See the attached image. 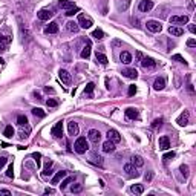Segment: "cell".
<instances>
[{
    "label": "cell",
    "mask_w": 196,
    "mask_h": 196,
    "mask_svg": "<svg viewBox=\"0 0 196 196\" xmlns=\"http://www.w3.org/2000/svg\"><path fill=\"white\" fill-rule=\"evenodd\" d=\"M74 149H75V152H77V153H80V155L86 153V152L89 150V143H88V139H86L84 137H80L77 141H75Z\"/></svg>",
    "instance_id": "obj_1"
},
{
    "label": "cell",
    "mask_w": 196,
    "mask_h": 196,
    "mask_svg": "<svg viewBox=\"0 0 196 196\" xmlns=\"http://www.w3.org/2000/svg\"><path fill=\"white\" fill-rule=\"evenodd\" d=\"M78 26L80 28H83V29H89L92 25H94V21H92L90 17H88V15H84V14H80L78 15Z\"/></svg>",
    "instance_id": "obj_2"
},
{
    "label": "cell",
    "mask_w": 196,
    "mask_h": 196,
    "mask_svg": "<svg viewBox=\"0 0 196 196\" xmlns=\"http://www.w3.org/2000/svg\"><path fill=\"white\" fill-rule=\"evenodd\" d=\"M146 25H147V29L152 32H161V29H162V25L156 20H149Z\"/></svg>",
    "instance_id": "obj_3"
},
{
    "label": "cell",
    "mask_w": 196,
    "mask_h": 196,
    "mask_svg": "<svg viewBox=\"0 0 196 196\" xmlns=\"http://www.w3.org/2000/svg\"><path fill=\"white\" fill-rule=\"evenodd\" d=\"M152 8H153V2H152V0H141L139 5H138V9L141 12H149Z\"/></svg>",
    "instance_id": "obj_4"
},
{
    "label": "cell",
    "mask_w": 196,
    "mask_h": 196,
    "mask_svg": "<svg viewBox=\"0 0 196 196\" xmlns=\"http://www.w3.org/2000/svg\"><path fill=\"white\" fill-rule=\"evenodd\" d=\"M58 77H60V80H61L64 84H68V86L72 83V77H70V74L68 72V70H64V69L58 70Z\"/></svg>",
    "instance_id": "obj_5"
},
{
    "label": "cell",
    "mask_w": 196,
    "mask_h": 196,
    "mask_svg": "<svg viewBox=\"0 0 196 196\" xmlns=\"http://www.w3.org/2000/svg\"><path fill=\"white\" fill-rule=\"evenodd\" d=\"M88 138H89V141H92V143H100V139H101V133H100V130H97V129H90V130H89V133H88Z\"/></svg>",
    "instance_id": "obj_6"
},
{
    "label": "cell",
    "mask_w": 196,
    "mask_h": 196,
    "mask_svg": "<svg viewBox=\"0 0 196 196\" xmlns=\"http://www.w3.org/2000/svg\"><path fill=\"white\" fill-rule=\"evenodd\" d=\"M124 172H126L129 176H132V178H133V176H135V178L139 176V173L137 172V167H135L132 162H127V164L124 166Z\"/></svg>",
    "instance_id": "obj_7"
},
{
    "label": "cell",
    "mask_w": 196,
    "mask_h": 196,
    "mask_svg": "<svg viewBox=\"0 0 196 196\" xmlns=\"http://www.w3.org/2000/svg\"><path fill=\"white\" fill-rule=\"evenodd\" d=\"M139 63H141V66L146 68V69H150V68H155L156 66V61H155L153 58H150V57H143Z\"/></svg>",
    "instance_id": "obj_8"
},
{
    "label": "cell",
    "mask_w": 196,
    "mask_h": 196,
    "mask_svg": "<svg viewBox=\"0 0 196 196\" xmlns=\"http://www.w3.org/2000/svg\"><path fill=\"white\" fill-rule=\"evenodd\" d=\"M170 23L173 25H176V23H188V15H172L170 17Z\"/></svg>",
    "instance_id": "obj_9"
},
{
    "label": "cell",
    "mask_w": 196,
    "mask_h": 196,
    "mask_svg": "<svg viewBox=\"0 0 196 196\" xmlns=\"http://www.w3.org/2000/svg\"><path fill=\"white\" fill-rule=\"evenodd\" d=\"M107 138L110 139V141H113V143H119V141H121V135L118 133V130H115V129H110L107 132Z\"/></svg>",
    "instance_id": "obj_10"
},
{
    "label": "cell",
    "mask_w": 196,
    "mask_h": 196,
    "mask_svg": "<svg viewBox=\"0 0 196 196\" xmlns=\"http://www.w3.org/2000/svg\"><path fill=\"white\" fill-rule=\"evenodd\" d=\"M51 133H52L55 138H60V137H61V135H63V123H61V121H58V123L55 124V126L52 127Z\"/></svg>",
    "instance_id": "obj_11"
},
{
    "label": "cell",
    "mask_w": 196,
    "mask_h": 196,
    "mask_svg": "<svg viewBox=\"0 0 196 196\" xmlns=\"http://www.w3.org/2000/svg\"><path fill=\"white\" fill-rule=\"evenodd\" d=\"M37 15H39L40 20L45 21V20H49V19H51L52 15H54V12H52L51 9H40L39 12H37Z\"/></svg>",
    "instance_id": "obj_12"
},
{
    "label": "cell",
    "mask_w": 196,
    "mask_h": 196,
    "mask_svg": "<svg viewBox=\"0 0 196 196\" xmlns=\"http://www.w3.org/2000/svg\"><path fill=\"white\" fill-rule=\"evenodd\" d=\"M126 118L127 119H137L138 117H139V112H138V109H135V107H129V109H126Z\"/></svg>",
    "instance_id": "obj_13"
},
{
    "label": "cell",
    "mask_w": 196,
    "mask_h": 196,
    "mask_svg": "<svg viewBox=\"0 0 196 196\" xmlns=\"http://www.w3.org/2000/svg\"><path fill=\"white\" fill-rule=\"evenodd\" d=\"M158 146H159V150H167L170 147V139L168 137H161L158 139Z\"/></svg>",
    "instance_id": "obj_14"
},
{
    "label": "cell",
    "mask_w": 196,
    "mask_h": 196,
    "mask_svg": "<svg viewBox=\"0 0 196 196\" xmlns=\"http://www.w3.org/2000/svg\"><path fill=\"white\" fill-rule=\"evenodd\" d=\"M103 152H106V153H112V152H115V143L110 139H107L104 144H103Z\"/></svg>",
    "instance_id": "obj_15"
},
{
    "label": "cell",
    "mask_w": 196,
    "mask_h": 196,
    "mask_svg": "<svg viewBox=\"0 0 196 196\" xmlns=\"http://www.w3.org/2000/svg\"><path fill=\"white\" fill-rule=\"evenodd\" d=\"M178 124L179 126H187L188 124V110H184L178 118Z\"/></svg>",
    "instance_id": "obj_16"
},
{
    "label": "cell",
    "mask_w": 196,
    "mask_h": 196,
    "mask_svg": "<svg viewBox=\"0 0 196 196\" xmlns=\"http://www.w3.org/2000/svg\"><path fill=\"white\" fill-rule=\"evenodd\" d=\"M92 164H95V166H98V167H103V164H104V162H103V156H100V155H97V153H94L90 156V159H89Z\"/></svg>",
    "instance_id": "obj_17"
},
{
    "label": "cell",
    "mask_w": 196,
    "mask_h": 196,
    "mask_svg": "<svg viewBox=\"0 0 196 196\" xmlns=\"http://www.w3.org/2000/svg\"><path fill=\"white\" fill-rule=\"evenodd\" d=\"M46 34H57L58 32V25L55 23V21H52V23H49L46 26V29H45Z\"/></svg>",
    "instance_id": "obj_18"
},
{
    "label": "cell",
    "mask_w": 196,
    "mask_h": 196,
    "mask_svg": "<svg viewBox=\"0 0 196 196\" xmlns=\"http://www.w3.org/2000/svg\"><path fill=\"white\" fill-rule=\"evenodd\" d=\"M168 34H172L175 37H179V35L184 34V29L179 28V26H170V28H168Z\"/></svg>",
    "instance_id": "obj_19"
},
{
    "label": "cell",
    "mask_w": 196,
    "mask_h": 196,
    "mask_svg": "<svg viewBox=\"0 0 196 196\" xmlns=\"http://www.w3.org/2000/svg\"><path fill=\"white\" fill-rule=\"evenodd\" d=\"M90 51H92V46H90V41H88V43H86V46L83 48V51H81V58L88 60L90 57Z\"/></svg>",
    "instance_id": "obj_20"
},
{
    "label": "cell",
    "mask_w": 196,
    "mask_h": 196,
    "mask_svg": "<svg viewBox=\"0 0 196 196\" xmlns=\"http://www.w3.org/2000/svg\"><path fill=\"white\" fill-rule=\"evenodd\" d=\"M119 60H121V63L129 64V63H132V55H130L127 51H123L121 55H119Z\"/></svg>",
    "instance_id": "obj_21"
},
{
    "label": "cell",
    "mask_w": 196,
    "mask_h": 196,
    "mask_svg": "<svg viewBox=\"0 0 196 196\" xmlns=\"http://www.w3.org/2000/svg\"><path fill=\"white\" fill-rule=\"evenodd\" d=\"M58 6L68 11V9H70V8H74V6H75V3H74V2H70V0H60V2H58Z\"/></svg>",
    "instance_id": "obj_22"
},
{
    "label": "cell",
    "mask_w": 196,
    "mask_h": 196,
    "mask_svg": "<svg viewBox=\"0 0 196 196\" xmlns=\"http://www.w3.org/2000/svg\"><path fill=\"white\" fill-rule=\"evenodd\" d=\"M66 176H68V172H57V173H55V176L52 178V181H51V182H52V184H58L63 178H66Z\"/></svg>",
    "instance_id": "obj_23"
},
{
    "label": "cell",
    "mask_w": 196,
    "mask_h": 196,
    "mask_svg": "<svg viewBox=\"0 0 196 196\" xmlns=\"http://www.w3.org/2000/svg\"><path fill=\"white\" fill-rule=\"evenodd\" d=\"M123 75H124V77H127V78H137L138 72H137V69H124Z\"/></svg>",
    "instance_id": "obj_24"
},
{
    "label": "cell",
    "mask_w": 196,
    "mask_h": 196,
    "mask_svg": "<svg viewBox=\"0 0 196 196\" xmlns=\"http://www.w3.org/2000/svg\"><path fill=\"white\" fill-rule=\"evenodd\" d=\"M164 86H166V80L164 78H156L155 83H153L155 90H162V89H164Z\"/></svg>",
    "instance_id": "obj_25"
},
{
    "label": "cell",
    "mask_w": 196,
    "mask_h": 196,
    "mask_svg": "<svg viewBox=\"0 0 196 196\" xmlns=\"http://www.w3.org/2000/svg\"><path fill=\"white\" fill-rule=\"evenodd\" d=\"M132 164H133L135 167H143V166H144V159H143L139 155H133V156H132Z\"/></svg>",
    "instance_id": "obj_26"
},
{
    "label": "cell",
    "mask_w": 196,
    "mask_h": 196,
    "mask_svg": "<svg viewBox=\"0 0 196 196\" xmlns=\"http://www.w3.org/2000/svg\"><path fill=\"white\" fill-rule=\"evenodd\" d=\"M68 129H69V135H78V124L70 121L68 124Z\"/></svg>",
    "instance_id": "obj_27"
},
{
    "label": "cell",
    "mask_w": 196,
    "mask_h": 196,
    "mask_svg": "<svg viewBox=\"0 0 196 196\" xmlns=\"http://www.w3.org/2000/svg\"><path fill=\"white\" fill-rule=\"evenodd\" d=\"M66 29L70 31V32H78L80 26H78L77 21H68V23H66Z\"/></svg>",
    "instance_id": "obj_28"
},
{
    "label": "cell",
    "mask_w": 196,
    "mask_h": 196,
    "mask_svg": "<svg viewBox=\"0 0 196 196\" xmlns=\"http://www.w3.org/2000/svg\"><path fill=\"white\" fill-rule=\"evenodd\" d=\"M95 58H97V61L100 63V64H107V57L104 55V54H101V52H97L95 54Z\"/></svg>",
    "instance_id": "obj_29"
},
{
    "label": "cell",
    "mask_w": 196,
    "mask_h": 196,
    "mask_svg": "<svg viewBox=\"0 0 196 196\" xmlns=\"http://www.w3.org/2000/svg\"><path fill=\"white\" fill-rule=\"evenodd\" d=\"M32 113H34V117H39V118H45L46 117V112L43 110L40 107H34L32 109Z\"/></svg>",
    "instance_id": "obj_30"
},
{
    "label": "cell",
    "mask_w": 196,
    "mask_h": 196,
    "mask_svg": "<svg viewBox=\"0 0 196 196\" xmlns=\"http://www.w3.org/2000/svg\"><path fill=\"white\" fill-rule=\"evenodd\" d=\"M130 190H132L133 193H137V195H141V193L144 192V187L141 186V184H135V186L130 187Z\"/></svg>",
    "instance_id": "obj_31"
},
{
    "label": "cell",
    "mask_w": 196,
    "mask_h": 196,
    "mask_svg": "<svg viewBox=\"0 0 196 196\" xmlns=\"http://www.w3.org/2000/svg\"><path fill=\"white\" fill-rule=\"evenodd\" d=\"M92 37L97 39V40H103L104 39V32H103L101 29H95L94 32H92Z\"/></svg>",
    "instance_id": "obj_32"
},
{
    "label": "cell",
    "mask_w": 196,
    "mask_h": 196,
    "mask_svg": "<svg viewBox=\"0 0 196 196\" xmlns=\"http://www.w3.org/2000/svg\"><path fill=\"white\" fill-rule=\"evenodd\" d=\"M94 89H95V84L94 83H88L86 84V88H84V95H92V92H94Z\"/></svg>",
    "instance_id": "obj_33"
},
{
    "label": "cell",
    "mask_w": 196,
    "mask_h": 196,
    "mask_svg": "<svg viewBox=\"0 0 196 196\" xmlns=\"http://www.w3.org/2000/svg\"><path fill=\"white\" fill-rule=\"evenodd\" d=\"M3 135H5L6 138H12V135H14V129H12V126H6V127H5Z\"/></svg>",
    "instance_id": "obj_34"
},
{
    "label": "cell",
    "mask_w": 196,
    "mask_h": 196,
    "mask_svg": "<svg viewBox=\"0 0 196 196\" xmlns=\"http://www.w3.org/2000/svg\"><path fill=\"white\" fill-rule=\"evenodd\" d=\"M17 124L19 126H26V124H28V118L25 115H19L17 117Z\"/></svg>",
    "instance_id": "obj_35"
},
{
    "label": "cell",
    "mask_w": 196,
    "mask_h": 196,
    "mask_svg": "<svg viewBox=\"0 0 196 196\" xmlns=\"http://www.w3.org/2000/svg\"><path fill=\"white\" fill-rule=\"evenodd\" d=\"M175 158V152H168V153H166L164 156H162V161H164V164H167L170 159H173Z\"/></svg>",
    "instance_id": "obj_36"
},
{
    "label": "cell",
    "mask_w": 196,
    "mask_h": 196,
    "mask_svg": "<svg viewBox=\"0 0 196 196\" xmlns=\"http://www.w3.org/2000/svg\"><path fill=\"white\" fill-rule=\"evenodd\" d=\"M51 166H52V161H48L46 162V167H45V170H43L41 173H43V176H48V175H51Z\"/></svg>",
    "instance_id": "obj_37"
},
{
    "label": "cell",
    "mask_w": 196,
    "mask_h": 196,
    "mask_svg": "<svg viewBox=\"0 0 196 196\" xmlns=\"http://www.w3.org/2000/svg\"><path fill=\"white\" fill-rule=\"evenodd\" d=\"M179 172L182 173V176H184V178H187V176H188V166L182 164L181 167H179Z\"/></svg>",
    "instance_id": "obj_38"
},
{
    "label": "cell",
    "mask_w": 196,
    "mask_h": 196,
    "mask_svg": "<svg viewBox=\"0 0 196 196\" xmlns=\"http://www.w3.org/2000/svg\"><path fill=\"white\" fill-rule=\"evenodd\" d=\"M172 60H175V61H179V63L187 64V61L184 60V57H182V55H179V54H175V55H172Z\"/></svg>",
    "instance_id": "obj_39"
},
{
    "label": "cell",
    "mask_w": 196,
    "mask_h": 196,
    "mask_svg": "<svg viewBox=\"0 0 196 196\" xmlns=\"http://www.w3.org/2000/svg\"><path fill=\"white\" fill-rule=\"evenodd\" d=\"M77 12H80V9H78L77 6H74V8H70V9L66 11V15H68V17H72V15L77 14Z\"/></svg>",
    "instance_id": "obj_40"
},
{
    "label": "cell",
    "mask_w": 196,
    "mask_h": 196,
    "mask_svg": "<svg viewBox=\"0 0 196 196\" xmlns=\"http://www.w3.org/2000/svg\"><path fill=\"white\" fill-rule=\"evenodd\" d=\"M46 106H48V107H57V106H58V101L54 100V98H49V100L46 101Z\"/></svg>",
    "instance_id": "obj_41"
},
{
    "label": "cell",
    "mask_w": 196,
    "mask_h": 196,
    "mask_svg": "<svg viewBox=\"0 0 196 196\" xmlns=\"http://www.w3.org/2000/svg\"><path fill=\"white\" fill-rule=\"evenodd\" d=\"M72 181H74V178H72V176H68V178H66V179H64V181L61 182V190H64V188H66V187H68V184H70Z\"/></svg>",
    "instance_id": "obj_42"
},
{
    "label": "cell",
    "mask_w": 196,
    "mask_h": 196,
    "mask_svg": "<svg viewBox=\"0 0 196 196\" xmlns=\"http://www.w3.org/2000/svg\"><path fill=\"white\" fill-rule=\"evenodd\" d=\"M32 158H34V159H35V162H37V167H40L41 166V155L40 153H37V152H35V153H32Z\"/></svg>",
    "instance_id": "obj_43"
},
{
    "label": "cell",
    "mask_w": 196,
    "mask_h": 196,
    "mask_svg": "<svg viewBox=\"0 0 196 196\" xmlns=\"http://www.w3.org/2000/svg\"><path fill=\"white\" fill-rule=\"evenodd\" d=\"M161 124H162V118H156L153 123H152V127L153 129H158V127H161Z\"/></svg>",
    "instance_id": "obj_44"
},
{
    "label": "cell",
    "mask_w": 196,
    "mask_h": 196,
    "mask_svg": "<svg viewBox=\"0 0 196 196\" xmlns=\"http://www.w3.org/2000/svg\"><path fill=\"white\" fill-rule=\"evenodd\" d=\"M29 132H31V127L26 126V130H21V132H20V138H26L29 135Z\"/></svg>",
    "instance_id": "obj_45"
},
{
    "label": "cell",
    "mask_w": 196,
    "mask_h": 196,
    "mask_svg": "<svg viewBox=\"0 0 196 196\" xmlns=\"http://www.w3.org/2000/svg\"><path fill=\"white\" fill-rule=\"evenodd\" d=\"M129 3H130V0H124V2H121V3H119V5H118V8L124 11V9H127V6H129Z\"/></svg>",
    "instance_id": "obj_46"
},
{
    "label": "cell",
    "mask_w": 196,
    "mask_h": 196,
    "mask_svg": "<svg viewBox=\"0 0 196 196\" xmlns=\"http://www.w3.org/2000/svg\"><path fill=\"white\" fill-rule=\"evenodd\" d=\"M6 176H8V178H12V176H14V167H12V164H9L8 170H6Z\"/></svg>",
    "instance_id": "obj_47"
},
{
    "label": "cell",
    "mask_w": 196,
    "mask_h": 196,
    "mask_svg": "<svg viewBox=\"0 0 196 196\" xmlns=\"http://www.w3.org/2000/svg\"><path fill=\"white\" fill-rule=\"evenodd\" d=\"M70 192H72V193H78V192H81V184H75V186H72Z\"/></svg>",
    "instance_id": "obj_48"
},
{
    "label": "cell",
    "mask_w": 196,
    "mask_h": 196,
    "mask_svg": "<svg viewBox=\"0 0 196 196\" xmlns=\"http://www.w3.org/2000/svg\"><path fill=\"white\" fill-rule=\"evenodd\" d=\"M11 37H5V35H2L0 34V43H11Z\"/></svg>",
    "instance_id": "obj_49"
},
{
    "label": "cell",
    "mask_w": 196,
    "mask_h": 196,
    "mask_svg": "<svg viewBox=\"0 0 196 196\" xmlns=\"http://www.w3.org/2000/svg\"><path fill=\"white\" fill-rule=\"evenodd\" d=\"M187 81H188V83H187V89H188V92H190V94H195L193 84H192V83H190V77H187Z\"/></svg>",
    "instance_id": "obj_50"
},
{
    "label": "cell",
    "mask_w": 196,
    "mask_h": 196,
    "mask_svg": "<svg viewBox=\"0 0 196 196\" xmlns=\"http://www.w3.org/2000/svg\"><path fill=\"white\" fill-rule=\"evenodd\" d=\"M135 94H137V86H129V95L132 97Z\"/></svg>",
    "instance_id": "obj_51"
},
{
    "label": "cell",
    "mask_w": 196,
    "mask_h": 196,
    "mask_svg": "<svg viewBox=\"0 0 196 196\" xmlns=\"http://www.w3.org/2000/svg\"><path fill=\"white\" fill-rule=\"evenodd\" d=\"M187 5H188V9L190 11L195 9V0H187Z\"/></svg>",
    "instance_id": "obj_52"
},
{
    "label": "cell",
    "mask_w": 196,
    "mask_h": 196,
    "mask_svg": "<svg viewBox=\"0 0 196 196\" xmlns=\"http://www.w3.org/2000/svg\"><path fill=\"white\" fill-rule=\"evenodd\" d=\"M6 162H8V159H6V158H5V156H0V168H2L5 164H6Z\"/></svg>",
    "instance_id": "obj_53"
},
{
    "label": "cell",
    "mask_w": 196,
    "mask_h": 196,
    "mask_svg": "<svg viewBox=\"0 0 196 196\" xmlns=\"http://www.w3.org/2000/svg\"><path fill=\"white\" fill-rule=\"evenodd\" d=\"M144 178H146V181H152V178H153V173H152V172L146 173V175H144Z\"/></svg>",
    "instance_id": "obj_54"
},
{
    "label": "cell",
    "mask_w": 196,
    "mask_h": 196,
    "mask_svg": "<svg viewBox=\"0 0 196 196\" xmlns=\"http://www.w3.org/2000/svg\"><path fill=\"white\" fill-rule=\"evenodd\" d=\"M187 46H190V48H195V46H196V40H193V39H190V40L187 41Z\"/></svg>",
    "instance_id": "obj_55"
},
{
    "label": "cell",
    "mask_w": 196,
    "mask_h": 196,
    "mask_svg": "<svg viewBox=\"0 0 196 196\" xmlns=\"http://www.w3.org/2000/svg\"><path fill=\"white\" fill-rule=\"evenodd\" d=\"M11 192L9 190H0V196H9Z\"/></svg>",
    "instance_id": "obj_56"
},
{
    "label": "cell",
    "mask_w": 196,
    "mask_h": 196,
    "mask_svg": "<svg viewBox=\"0 0 196 196\" xmlns=\"http://www.w3.org/2000/svg\"><path fill=\"white\" fill-rule=\"evenodd\" d=\"M188 31L192 32V34H196V26L195 25H188Z\"/></svg>",
    "instance_id": "obj_57"
},
{
    "label": "cell",
    "mask_w": 196,
    "mask_h": 196,
    "mask_svg": "<svg viewBox=\"0 0 196 196\" xmlns=\"http://www.w3.org/2000/svg\"><path fill=\"white\" fill-rule=\"evenodd\" d=\"M45 92H46V94H55V90H54L52 88H49V86H48V88H45Z\"/></svg>",
    "instance_id": "obj_58"
},
{
    "label": "cell",
    "mask_w": 196,
    "mask_h": 196,
    "mask_svg": "<svg viewBox=\"0 0 196 196\" xmlns=\"http://www.w3.org/2000/svg\"><path fill=\"white\" fill-rule=\"evenodd\" d=\"M5 51H6V46H5V45H2V43H0V52H5Z\"/></svg>",
    "instance_id": "obj_59"
},
{
    "label": "cell",
    "mask_w": 196,
    "mask_h": 196,
    "mask_svg": "<svg viewBox=\"0 0 196 196\" xmlns=\"http://www.w3.org/2000/svg\"><path fill=\"white\" fill-rule=\"evenodd\" d=\"M141 58H143V54H141V52H137V60H138V61H141Z\"/></svg>",
    "instance_id": "obj_60"
},
{
    "label": "cell",
    "mask_w": 196,
    "mask_h": 196,
    "mask_svg": "<svg viewBox=\"0 0 196 196\" xmlns=\"http://www.w3.org/2000/svg\"><path fill=\"white\" fill-rule=\"evenodd\" d=\"M45 193H54V190H52V188H46Z\"/></svg>",
    "instance_id": "obj_61"
}]
</instances>
